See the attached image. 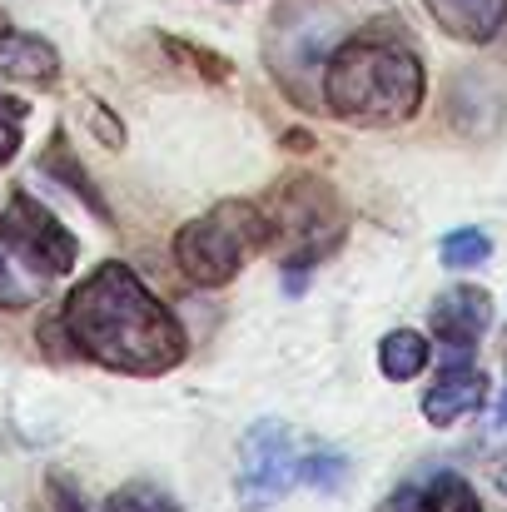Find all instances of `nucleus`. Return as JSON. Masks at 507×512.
Segmentation results:
<instances>
[{
	"instance_id": "24",
	"label": "nucleus",
	"mask_w": 507,
	"mask_h": 512,
	"mask_svg": "<svg viewBox=\"0 0 507 512\" xmlns=\"http://www.w3.org/2000/svg\"><path fill=\"white\" fill-rule=\"evenodd\" d=\"M493 483H498V493H507V453L498 458V468H493Z\"/></svg>"
},
{
	"instance_id": "12",
	"label": "nucleus",
	"mask_w": 507,
	"mask_h": 512,
	"mask_svg": "<svg viewBox=\"0 0 507 512\" xmlns=\"http://www.w3.org/2000/svg\"><path fill=\"white\" fill-rule=\"evenodd\" d=\"M50 279H55L50 269H40L25 249H15V244L0 234V309H5V314L40 304L45 289H50Z\"/></svg>"
},
{
	"instance_id": "17",
	"label": "nucleus",
	"mask_w": 507,
	"mask_h": 512,
	"mask_svg": "<svg viewBox=\"0 0 507 512\" xmlns=\"http://www.w3.org/2000/svg\"><path fill=\"white\" fill-rule=\"evenodd\" d=\"M438 254H443L448 269H473V264H488L493 239H488L483 229H453V234H443Z\"/></svg>"
},
{
	"instance_id": "22",
	"label": "nucleus",
	"mask_w": 507,
	"mask_h": 512,
	"mask_svg": "<svg viewBox=\"0 0 507 512\" xmlns=\"http://www.w3.org/2000/svg\"><path fill=\"white\" fill-rule=\"evenodd\" d=\"M45 493H50V508L55 512H95L90 508V498L65 478V473H50V483H45Z\"/></svg>"
},
{
	"instance_id": "18",
	"label": "nucleus",
	"mask_w": 507,
	"mask_h": 512,
	"mask_svg": "<svg viewBox=\"0 0 507 512\" xmlns=\"http://www.w3.org/2000/svg\"><path fill=\"white\" fill-rule=\"evenodd\" d=\"M343 473H348V458L343 453H309V458H299V478L304 483H314V488H338L343 483Z\"/></svg>"
},
{
	"instance_id": "13",
	"label": "nucleus",
	"mask_w": 507,
	"mask_h": 512,
	"mask_svg": "<svg viewBox=\"0 0 507 512\" xmlns=\"http://www.w3.org/2000/svg\"><path fill=\"white\" fill-rule=\"evenodd\" d=\"M40 174L60 179V184H65V189H70V194H75V199H80V204H85V209H90L100 224L110 219V204H105V194L95 189L90 170H85V165L70 155V145H65V130H55V135H50V150L40 155Z\"/></svg>"
},
{
	"instance_id": "11",
	"label": "nucleus",
	"mask_w": 507,
	"mask_h": 512,
	"mask_svg": "<svg viewBox=\"0 0 507 512\" xmlns=\"http://www.w3.org/2000/svg\"><path fill=\"white\" fill-rule=\"evenodd\" d=\"M0 80L50 90V85L60 80V50H55L50 40H40V35L5 30V35H0Z\"/></svg>"
},
{
	"instance_id": "16",
	"label": "nucleus",
	"mask_w": 507,
	"mask_h": 512,
	"mask_svg": "<svg viewBox=\"0 0 507 512\" xmlns=\"http://www.w3.org/2000/svg\"><path fill=\"white\" fill-rule=\"evenodd\" d=\"M105 512H179V503H174L169 488L135 478V483H120V488L105 498Z\"/></svg>"
},
{
	"instance_id": "20",
	"label": "nucleus",
	"mask_w": 507,
	"mask_h": 512,
	"mask_svg": "<svg viewBox=\"0 0 507 512\" xmlns=\"http://www.w3.org/2000/svg\"><path fill=\"white\" fill-rule=\"evenodd\" d=\"M85 125H90V135L105 145V150H120L125 145V125L105 110V100H95V95H85Z\"/></svg>"
},
{
	"instance_id": "4",
	"label": "nucleus",
	"mask_w": 507,
	"mask_h": 512,
	"mask_svg": "<svg viewBox=\"0 0 507 512\" xmlns=\"http://www.w3.org/2000/svg\"><path fill=\"white\" fill-rule=\"evenodd\" d=\"M343 40V15L334 5H319V0H284L274 15H269V30H264V60H269V75L279 80V90L304 105V110H319L324 105V65Z\"/></svg>"
},
{
	"instance_id": "3",
	"label": "nucleus",
	"mask_w": 507,
	"mask_h": 512,
	"mask_svg": "<svg viewBox=\"0 0 507 512\" xmlns=\"http://www.w3.org/2000/svg\"><path fill=\"white\" fill-rule=\"evenodd\" d=\"M269 214L254 199H219L174 234V264L199 289H224L269 244Z\"/></svg>"
},
{
	"instance_id": "2",
	"label": "nucleus",
	"mask_w": 507,
	"mask_h": 512,
	"mask_svg": "<svg viewBox=\"0 0 507 512\" xmlns=\"http://www.w3.org/2000/svg\"><path fill=\"white\" fill-rule=\"evenodd\" d=\"M423 95H428L423 55L388 25L338 40V50L324 65V110L358 130L408 125L423 110Z\"/></svg>"
},
{
	"instance_id": "15",
	"label": "nucleus",
	"mask_w": 507,
	"mask_h": 512,
	"mask_svg": "<svg viewBox=\"0 0 507 512\" xmlns=\"http://www.w3.org/2000/svg\"><path fill=\"white\" fill-rule=\"evenodd\" d=\"M418 512H483L478 508V493H473V483L468 478H458V473H438L428 488H418Z\"/></svg>"
},
{
	"instance_id": "8",
	"label": "nucleus",
	"mask_w": 507,
	"mask_h": 512,
	"mask_svg": "<svg viewBox=\"0 0 507 512\" xmlns=\"http://www.w3.org/2000/svg\"><path fill=\"white\" fill-rule=\"evenodd\" d=\"M433 334L453 348H473L493 329V294L478 289V284H453L433 299V314H428Z\"/></svg>"
},
{
	"instance_id": "19",
	"label": "nucleus",
	"mask_w": 507,
	"mask_h": 512,
	"mask_svg": "<svg viewBox=\"0 0 507 512\" xmlns=\"http://www.w3.org/2000/svg\"><path fill=\"white\" fill-rule=\"evenodd\" d=\"M20 135H25V105L15 95H0V165L20 155Z\"/></svg>"
},
{
	"instance_id": "21",
	"label": "nucleus",
	"mask_w": 507,
	"mask_h": 512,
	"mask_svg": "<svg viewBox=\"0 0 507 512\" xmlns=\"http://www.w3.org/2000/svg\"><path fill=\"white\" fill-rule=\"evenodd\" d=\"M165 45L179 55V60H189V70H199V75H209V80H229V60H224V55L194 50V45H184V40H165Z\"/></svg>"
},
{
	"instance_id": "6",
	"label": "nucleus",
	"mask_w": 507,
	"mask_h": 512,
	"mask_svg": "<svg viewBox=\"0 0 507 512\" xmlns=\"http://www.w3.org/2000/svg\"><path fill=\"white\" fill-rule=\"evenodd\" d=\"M299 443L294 433L279 423V418H259L244 443H239V478H234V493H239V508L244 512H264L274 508L294 483H299Z\"/></svg>"
},
{
	"instance_id": "9",
	"label": "nucleus",
	"mask_w": 507,
	"mask_h": 512,
	"mask_svg": "<svg viewBox=\"0 0 507 512\" xmlns=\"http://www.w3.org/2000/svg\"><path fill=\"white\" fill-rule=\"evenodd\" d=\"M483 403H488V373L468 368V363H448L438 373V383L423 393V418L433 428H453V423L473 418Z\"/></svg>"
},
{
	"instance_id": "23",
	"label": "nucleus",
	"mask_w": 507,
	"mask_h": 512,
	"mask_svg": "<svg viewBox=\"0 0 507 512\" xmlns=\"http://www.w3.org/2000/svg\"><path fill=\"white\" fill-rule=\"evenodd\" d=\"M493 433H507V393L498 398V408H493Z\"/></svg>"
},
{
	"instance_id": "1",
	"label": "nucleus",
	"mask_w": 507,
	"mask_h": 512,
	"mask_svg": "<svg viewBox=\"0 0 507 512\" xmlns=\"http://www.w3.org/2000/svg\"><path fill=\"white\" fill-rule=\"evenodd\" d=\"M60 329L75 343V353L95 358L110 373H130V378H160L174 373L189 353L179 319L160 304L145 279L110 259L95 264L65 299L60 309Z\"/></svg>"
},
{
	"instance_id": "7",
	"label": "nucleus",
	"mask_w": 507,
	"mask_h": 512,
	"mask_svg": "<svg viewBox=\"0 0 507 512\" xmlns=\"http://www.w3.org/2000/svg\"><path fill=\"white\" fill-rule=\"evenodd\" d=\"M0 234L15 244V249H25L40 269H50L55 279L60 274H70L75 269V259H80V239L35 199V194H10V204H5V214H0Z\"/></svg>"
},
{
	"instance_id": "10",
	"label": "nucleus",
	"mask_w": 507,
	"mask_h": 512,
	"mask_svg": "<svg viewBox=\"0 0 507 512\" xmlns=\"http://www.w3.org/2000/svg\"><path fill=\"white\" fill-rule=\"evenodd\" d=\"M423 10L438 20L443 35L463 45H488L507 25V0H423Z\"/></svg>"
},
{
	"instance_id": "25",
	"label": "nucleus",
	"mask_w": 507,
	"mask_h": 512,
	"mask_svg": "<svg viewBox=\"0 0 507 512\" xmlns=\"http://www.w3.org/2000/svg\"><path fill=\"white\" fill-rule=\"evenodd\" d=\"M5 30H10V15H5V10H0V35H5Z\"/></svg>"
},
{
	"instance_id": "5",
	"label": "nucleus",
	"mask_w": 507,
	"mask_h": 512,
	"mask_svg": "<svg viewBox=\"0 0 507 512\" xmlns=\"http://www.w3.org/2000/svg\"><path fill=\"white\" fill-rule=\"evenodd\" d=\"M269 214V244L279 239L284 254H289V269H314L343 234V219H338L334 194L324 189V179H284L279 189V209H264Z\"/></svg>"
},
{
	"instance_id": "14",
	"label": "nucleus",
	"mask_w": 507,
	"mask_h": 512,
	"mask_svg": "<svg viewBox=\"0 0 507 512\" xmlns=\"http://www.w3.org/2000/svg\"><path fill=\"white\" fill-rule=\"evenodd\" d=\"M428 358H433V343L423 339L418 329H393V334H383V343H378V368L393 383L418 378L428 368Z\"/></svg>"
}]
</instances>
